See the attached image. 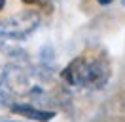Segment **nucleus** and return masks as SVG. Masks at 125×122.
Wrapping results in <instances>:
<instances>
[{"mask_svg": "<svg viewBox=\"0 0 125 122\" xmlns=\"http://www.w3.org/2000/svg\"><path fill=\"white\" fill-rule=\"evenodd\" d=\"M62 78L72 86L101 88L108 80V69L104 59L85 61V57H76L62 71Z\"/></svg>", "mask_w": 125, "mask_h": 122, "instance_id": "obj_1", "label": "nucleus"}, {"mask_svg": "<svg viewBox=\"0 0 125 122\" xmlns=\"http://www.w3.org/2000/svg\"><path fill=\"white\" fill-rule=\"evenodd\" d=\"M97 2H99L101 6H110V4L114 2V0H97Z\"/></svg>", "mask_w": 125, "mask_h": 122, "instance_id": "obj_4", "label": "nucleus"}, {"mask_svg": "<svg viewBox=\"0 0 125 122\" xmlns=\"http://www.w3.org/2000/svg\"><path fill=\"white\" fill-rule=\"evenodd\" d=\"M4 6H6V0H0V10H2Z\"/></svg>", "mask_w": 125, "mask_h": 122, "instance_id": "obj_5", "label": "nucleus"}, {"mask_svg": "<svg viewBox=\"0 0 125 122\" xmlns=\"http://www.w3.org/2000/svg\"><path fill=\"white\" fill-rule=\"evenodd\" d=\"M121 4H123V6H125V0H121Z\"/></svg>", "mask_w": 125, "mask_h": 122, "instance_id": "obj_6", "label": "nucleus"}, {"mask_svg": "<svg viewBox=\"0 0 125 122\" xmlns=\"http://www.w3.org/2000/svg\"><path fill=\"white\" fill-rule=\"evenodd\" d=\"M21 2L27 6H38V8H44V10L49 6V0H21Z\"/></svg>", "mask_w": 125, "mask_h": 122, "instance_id": "obj_3", "label": "nucleus"}, {"mask_svg": "<svg viewBox=\"0 0 125 122\" xmlns=\"http://www.w3.org/2000/svg\"><path fill=\"white\" fill-rule=\"evenodd\" d=\"M11 113L19 114V116H25V118L34 120V122H49L55 118V111L38 109V107H32V105H13Z\"/></svg>", "mask_w": 125, "mask_h": 122, "instance_id": "obj_2", "label": "nucleus"}]
</instances>
